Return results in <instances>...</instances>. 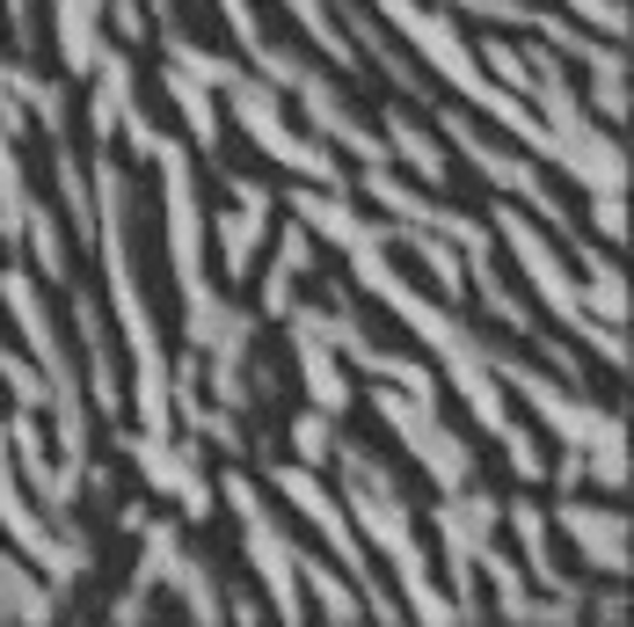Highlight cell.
<instances>
[{
	"label": "cell",
	"mask_w": 634,
	"mask_h": 627,
	"mask_svg": "<svg viewBox=\"0 0 634 627\" xmlns=\"http://www.w3.org/2000/svg\"><path fill=\"white\" fill-rule=\"evenodd\" d=\"M569 533H576V540L606 562V570H620V562H627V554H620V519H584V511H569Z\"/></svg>",
	"instance_id": "1"
}]
</instances>
